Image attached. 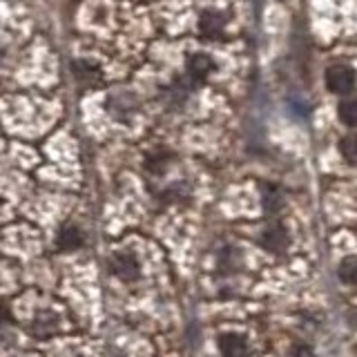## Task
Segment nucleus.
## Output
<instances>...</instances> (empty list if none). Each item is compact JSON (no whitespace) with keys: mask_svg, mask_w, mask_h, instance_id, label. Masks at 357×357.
<instances>
[{"mask_svg":"<svg viewBox=\"0 0 357 357\" xmlns=\"http://www.w3.org/2000/svg\"><path fill=\"white\" fill-rule=\"evenodd\" d=\"M221 29H223L221 16H217V14H206L204 18H201V31H204L206 36H219Z\"/></svg>","mask_w":357,"mask_h":357,"instance_id":"9","label":"nucleus"},{"mask_svg":"<svg viewBox=\"0 0 357 357\" xmlns=\"http://www.w3.org/2000/svg\"><path fill=\"white\" fill-rule=\"evenodd\" d=\"M7 319H9V308L3 304V301H0V326H3Z\"/></svg>","mask_w":357,"mask_h":357,"instance_id":"11","label":"nucleus"},{"mask_svg":"<svg viewBox=\"0 0 357 357\" xmlns=\"http://www.w3.org/2000/svg\"><path fill=\"white\" fill-rule=\"evenodd\" d=\"M261 245L271 252H282L288 245V232L282 226H268L261 234Z\"/></svg>","mask_w":357,"mask_h":357,"instance_id":"3","label":"nucleus"},{"mask_svg":"<svg viewBox=\"0 0 357 357\" xmlns=\"http://www.w3.org/2000/svg\"><path fill=\"white\" fill-rule=\"evenodd\" d=\"M219 351L223 357H245L248 353V344L237 333H226L219 337Z\"/></svg>","mask_w":357,"mask_h":357,"instance_id":"2","label":"nucleus"},{"mask_svg":"<svg viewBox=\"0 0 357 357\" xmlns=\"http://www.w3.org/2000/svg\"><path fill=\"white\" fill-rule=\"evenodd\" d=\"M59 243H61L63 250H74V248H78V245L83 243V237H81V232H78L74 226H70V228H65L61 232Z\"/></svg>","mask_w":357,"mask_h":357,"instance_id":"7","label":"nucleus"},{"mask_svg":"<svg viewBox=\"0 0 357 357\" xmlns=\"http://www.w3.org/2000/svg\"><path fill=\"white\" fill-rule=\"evenodd\" d=\"M326 85L333 94H349L355 87V72L349 65H331L326 70Z\"/></svg>","mask_w":357,"mask_h":357,"instance_id":"1","label":"nucleus"},{"mask_svg":"<svg viewBox=\"0 0 357 357\" xmlns=\"http://www.w3.org/2000/svg\"><path fill=\"white\" fill-rule=\"evenodd\" d=\"M340 273V279L346 284H357V257H346V259L340 264L337 268Z\"/></svg>","mask_w":357,"mask_h":357,"instance_id":"6","label":"nucleus"},{"mask_svg":"<svg viewBox=\"0 0 357 357\" xmlns=\"http://www.w3.org/2000/svg\"><path fill=\"white\" fill-rule=\"evenodd\" d=\"M340 152L346 161L357 165V134H349L340 141Z\"/></svg>","mask_w":357,"mask_h":357,"instance_id":"8","label":"nucleus"},{"mask_svg":"<svg viewBox=\"0 0 357 357\" xmlns=\"http://www.w3.org/2000/svg\"><path fill=\"white\" fill-rule=\"evenodd\" d=\"M212 61L208 59V56H195L192 61H190V72H192L195 76H199V78H204V76H208V72L212 70Z\"/></svg>","mask_w":357,"mask_h":357,"instance_id":"10","label":"nucleus"},{"mask_svg":"<svg viewBox=\"0 0 357 357\" xmlns=\"http://www.w3.org/2000/svg\"><path fill=\"white\" fill-rule=\"evenodd\" d=\"M340 121L349 128H357V98H346L337 107Z\"/></svg>","mask_w":357,"mask_h":357,"instance_id":"5","label":"nucleus"},{"mask_svg":"<svg viewBox=\"0 0 357 357\" xmlns=\"http://www.w3.org/2000/svg\"><path fill=\"white\" fill-rule=\"evenodd\" d=\"M114 273L126 279V282H130V279L139 275V261L130 255H119L114 259Z\"/></svg>","mask_w":357,"mask_h":357,"instance_id":"4","label":"nucleus"},{"mask_svg":"<svg viewBox=\"0 0 357 357\" xmlns=\"http://www.w3.org/2000/svg\"><path fill=\"white\" fill-rule=\"evenodd\" d=\"M295 357H312V353H310L308 349H297Z\"/></svg>","mask_w":357,"mask_h":357,"instance_id":"12","label":"nucleus"}]
</instances>
